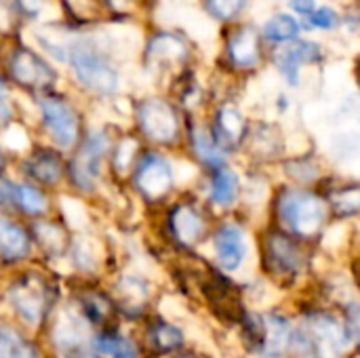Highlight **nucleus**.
Wrapping results in <instances>:
<instances>
[{"label":"nucleus","instance_id":"ddd939ff","mask_svg":"<svg viewBox=\"0 0 360 358\" xmlns=\"http://www.w3.org/2000/svg\"><path fill=\"white\" fill-rule=\"evenodd\" d=\"M70 63L82 87L97 95H114L118 91L120 78L116 70L91 46H74L70 51Z\"/></svg>","mask_w":360,"mask_h":358},{"label":"nucleus","instance_id":"f257e3e1","mask_svg":"<svg viewBox=\"0 0 360 358\" xmlns=\"http://www.w3.org/2000/svg\"><path fill=\"white\" fill-rule=\"evenodd\" d=\"M333 260L287 232L262 224L255 228V268L281 300L291 302L308 293L319 272Z\"/></svg>","mask_w":360,"mask_h":358},{"label":"nucleus","instance_id":"aec40b11","mask_svg":"<svg viewBox=\"0 0 360 358\" xmlns=\"http://www.w3.org/2000/svg\"><path fill=\"white\" fill-rule=\"evenodd\" d=\"M11 78L30 91H44L55 82V70L27 46H15L8 57Z\"/></svg>","mask_w":360,"mask_h":358},{"label":"nucleus","instance_id":"72a5a7b5","mask_svg":"<svg viewBox=\"0 0 360 358\" xmlns=\"http://www.w3.org/2000/svg\"><path fill=\"white\" fill-rule=\"evenodd\" d=\"M137 141L131 139V137H124L118 146H116V152H114V169L116 173L124 175L129 171H133V167L137 165Z\"/></svg>","mask_w":360,"mask_h":358},{"label":"nucleus","instance_id":"9b49d317","mask_svg":"<svg viewBox=\"0 0 360 358\" xmlns=\"http://www.w3.org/2000/svg\"><path fill=\"white\" fill-rule=\"evenodd\" d=\"M333 226L360 228V175L335 169V173L321 188Z\"/></svg>","mask_w":360,"mask_h":358},{"label":"nucleus","instance_id":"c85d7f7f","mask_svg":"<svg viewBox=\"0 0 360 358\" xmlns=\"http://www.w3.org/2000/svg\"><path fill=\"white\" fill-rule=\"evenodd\" d=\"M93 352L99 358H137L135 348L129 340L116 333H101L93 340Z\"/></svg>","mask_w":360,"mask_h":358},{"label":"nucleus","instance_id":"c9c22d12","mask_svg":"<svg viewBox=\"0 0 360 358\" xmlns=\"http://www.w3.org/2000/svg\"><path fill=\"white\" fill-rule=\"evenodd\" d=\"M19 0H0V32H11L19 21Z\"/></svg>","mask_w":360,"mask_h":358},{"label":"nucleus","instance_id":"393cba45","mask_svg":"<svg viewBox=\"0 0 360 358\" xmlns=\"http://www.w3.org/2000/svg\"><path fill=\"white\" fill-rule=\"evenodd\" d=\"M32 238L23 226L0 215V260L21 262L30 255Z\"/></svg>","mask_w":360,"mask_h":358},{"label":"nucleus","instance_id":"cd10ccee","mask_svg":"<svg viewBox=\"0 0 360 358\" xmlns=\"http://www.w3.org/2000/svg\"><path fill=\"white\" fill-rule=\"evenodd\" d=\"M0 358H40L36 346L11 327H0Z\"/></svg>","mask_w":360,"mask_h":358},{"label":"nucleus","instance_id":"4c0bfd02","mask_svg":"<svg viewBox=\"0 0 360 358\" xmlns=\"http://www.w3.org/2000/svg\"><path fill=\"white\" fill-rule=\"evenodd\" d=\"M15 190H17L15 184L6 181V179H0V207L15 205Z\"/></svg>","mask_w":360,"mask_h":358},{"label":"nucleus","instance_id":"c03bdc74","mask_svg":"<svg viewBox=\"0 0 360 358\" xmlns=\"http://www.w3.org/2000/svg\"><path fill=\"white\" fill-rule=\"evenodd\" d=\"M6 95V82H4V78H2V74H0V99Z\"/></svg>","mask_w":360,"mask_h":358},{"label":"nucleus","instance_id":"412c9836","mask_svg":"<svg viewBox=\"0 0 360 358\" xmlns=\"http://www.w3.org/2000/svg\"><path fill=\"white\" fill-rule=\"evenodd\" d=\"M274 61H276V68H278L281 76L285 78V82L289 87H297L302 68L312 65V63H321L323 61V51H321V46L316 42L295 40L293 44L283 46L276 53Z\"/></svg>","mask_w":360,"mask_h":358},{"label":"nucleus","instance_id":"a878e982","mask_svg":"<svg viewBox=\"0 0 360 358\" xmlns=\"http://www.w3.org/2000/svg\"><path fill=\"white\" fill-rule=\"evenodd\" d=\"M25 173L44 186H55L63 177V160L53 150H36L23 162Z\"/></svg>","mask_w":360,"mask_h":358},{"label":"nucleus","instance_id":"7c9ffc66","mask_svg":"<svg viewBox=\"0 0 360 358\" xmlns=\"http://www.w3.org/2000/svg\"><path fill=\"white\" fill-rule=\"evenodd\" d=\"M15 205H17L23 213H27V215H32V217L44 215V213L49 211V200H46V196L42 194V190H38V188H34V186H30V184L17 186V190H15Z\"/></svg>","mask_w":360,"mask_h":358},{"label":"nucleus","instance_id":"9d476101","mask_svg":"<svg viewBox=\"0 0 360 358\" xmlns=\"http://www.w3.org/2000/svg\"><path fill=\"white\" fill-rule=\"evenodd\" d=\"M137 124L146 139L162 148L184 141V122L177 108L162 97H148L137 106Z\"/></svg>","mask_w":360,"mask_h":358},{"label":"nucleus","instance_id":"37998d69","mask_svg":"<svg viewBox=\"0 0 360 358\" xmlns=\"http://www.w3.org/2000/svg\"><path fill=\"white\" fill-rule=\"evenodd\" d=\"M8 116H11L8 108L0 101V124H2V122H6V120H8Z\"/></svg>","mask_w":360,"mask_h":358},{"label":"nucleus","instance_id":"49530a36","mask_svg":"<svg viewBox=\"0 0 360 358\" xmlns=\"http://www.w3.org/2000/svg\"><path fill=\"white\" fill-rule=\"evenodd\" d=\"M2 162H4V156H2V150H0V167H2Z\"/></svg>","mask_w":360,"mask_h":358},{"label":"nucleus","instance_id":"2f4dec72","mask_svg":"<svg viewBox=\"0 0 360 358\" xmlns=\"http://www.w3.org/2000/svg\"><path fill=\"white\" fill-rule=\"evenodd\" d=\"M354 293L360 298V228L359 230H352V238L348 243V249L346 253L342 255L340 260Z\"/></svg>","mask_w":360,"mask_h":358},{"label":"nucleus","instance_id":"0eeeda50","mask_svg":"<svg viewBox=\"0 0 360 358\" xmlns=\"http://www.w3.org/2000/svg\"><path fill=\"white\" fill-rule=\"evenodd\" d=\"M289 137L283 129V124L274 120H253L247 141L243 146V152L238 156L240 165L257 167L266 171H276V167L283 162V158L291 152Z\"/></svg>","mask_w":360,"mask_h":358},{"label":"nucleus","instance_id":"dca6fc26","mask_svg":"<svg viewBox=\"0 0 360 358\" xmlns=\"http://www.w3.org/2000/svg\"><path fill=\"white\" fill-rule=\"evenodd\" d=\"M8 302L25 325H40L49 312V285L42 276L27 272L11 285Z\"/></svg>","mask_w":360,"mask_h":358},{"label":"nucleus","instance_id":"6e6552de","mask_svg":"<svg viewBox=\"0 0 360 358\" xmlns=\"http://www.w3.org/2000/svg\"><path fill=\"white\" fill-rule=\"evenodd\" d=\"M202 190L198 198L215 217H228L240 213L243 203V165L238 160L228 162L215 171L200 173Z\"/></svg>","mask_w":360,"mask_h":358},{"label":"nucleus","instance_id":"f8f14e48","mask_svg":"<svg viewBox=\"0 0 360 358\" xmlns=\"http://www.w3.org/2000/svg\"><path fill=\"white\" fill-rule=\"evenodd\" d=\"M133 184L148 203H162L177 188L175 165L160 152H148L135 165Z\"/></svg>","mask_w":360,"mask_h":358},{"label":"nucleus","instance_id":"f3484780","mask_svg":"<svg viewBox=\"0 0 360 358\" xmlns=\"http://www.w3.org/2000/svg\"><path fill=\"white\" fill-rule=\"evenodd\" d=\"M40 114L51 139L59 148L70 150L80 141V118L70 101L59 95H46L40 99Z\"/></svg>","mask_w":360,"mask_h":358},{"label":"nucleus","instance_id":"58836bf2","mask_svg":"<svg viewBox=\"0 0 360 358\" xmlns=\"http://www.w3.org/2000/svg\"><path fill=\"white\" fill-rule=\"evenodd\" d=\"M289 4H291V8L295 11V13H300V15H312L314 13V0H289Z\"/></svg>","mask_w":360,"mask_h":358},{"label":"nucleus","instance_id":"7ed1b4c3","mask_svg":"<svg viewBox=\"0 0 360 358\" xmlns=\"http://www.w3.org/2000/svg\"><path fill=\"white\" fill-rule=\"evenodd\" d=\"M289 236L321 249L333 230L329 207L325 196L316 188H300L291 184L276 181L266 222Z\"/></svg>","mask_w":360,"mask_h":358},{"label":"nucleus","instance_id":"423d86ee","mask_svg":"<svg viewBox=\"0 0 360 358\" xmlns=\"http://www.w3.org/2000/svg\"><path fill=\"white\" fill-rule=\"evenodd\" d=\"M215 219L198 196H184L169 207L167 234L179 251L196 255L198 249L207 247Z\"/></svg>","mask_w":360,"mask_h":358},{"label":"nucleus","instance_id":"4be33fe9","mask_svg":"<svg viewBox=\"0 0 360 358\" xmlns=\"http://www.w3.org/2000/svg\"><path fill=\"white\" fill-rule=\"evenodd\" d=\"M228 61L236 70H253L262 61V40L255 27L245 25L228 38Z\"/></svg>","mask_w":360,"mask_h":358},{"label":"nucleus","instance_id":"a18cd8bd","mask_svg":"<svg viewBox=\"0 0 360 358\" xmlns=\"http://www.w3.org/2000/svg\"><path fill=\"white\" fill-rule=\"evenodd\" d=\"M356 76H359V82H360V61H359V65H356Z\"/></svg>","mask_w":360,"mask_h":358},{"label":"nucleus","instance_id":"c756f323","mask_svg":"<svg viewBox=\"0 0 360 358\" xmlns=\"http://www.w3.org/2000/svg\"><path fill=\"white\" fill-rule=\"evenodd\" d=\"M300 34V23L291 15H274L264 25V38L276 44L283 42H295Z\"/></svg>","mask_w":360,"mask_h":358},{"label":"nucleus","instance_id":"2eb2a0df","mask_svg":"<svg viewBox=\"0 0 360 358\" xmlns=\"http://www.w3.org/2000/svg\"><path fill=\"white\" fill-rule=\"evenodd\" d=\"M110 152V139L108 133L103 131H95L91 133L78 148V152L74 154L68 173L70 179L74 184V188L82 190V192H91L101 175V162Z\"/></svg>","mask_w":360,"mask_h":358},{"label":"nucleus","instance_id":"4468645a","mask_svg":"<svg viewBox=\"0 0 360 358\" xmlns=\"http://www.w3.org/2000/svg\"><path fill=\"white\" fill-rule=\"evenodd\" d=\"M251 118L243 112V108L234 101H224L215 108L211 120L207 122L215 141L226 150V154L234 160H238L243 146L247 141Z\"/></svg>","mask_w":360,"mask_h":358},{"label":"nucleus","instance_id":"39448f33","mask_svg":"<svg viewBox=\"0 0 360 358\" xmlns=\"http://www.w3.org/2000/svg\"><path fill=\"white\" fill-rule=\"evenodd\" d=\"M255 228L240 213L217 217L207 243V262L238 281L249 276L255 268Z\"/></svg>","mask_w":360,"mask_h":358},{"label":"nucleus","instance_id":"a211bd4d","mask_svg":"<svg viewBox=\"0 0 360 358\" xmlns=\"http://www.w3.org/2000/svg\"><path fill=\"white\" fill-rule=\"evenodd\" d=\"M243 203H240V215L249 219L253 226H262L266 222L268 205L276 186V175L266 169L247 167L243 165Z\"/></svg>","mask_w":360,"mask_h":358},{"label":"nucleus","instance_id":"5701e85b","mask_svg":"<svg viewBox=\"0 0 360 358\" xmlns=\"http://www.w3.org/2000/svg\"><path fill=\"white\" fill-rule=\"evenodd\" d=\"M148 344L160 357H171L188 348V333L173 321L158 319L148 329Z\"/></svg>","mask_w":360,"mask_h":358},{"label":"nucleus","instance_id":"ea45409f","mask_svg":"<svg viewBox=\"0 0 360 358\" xmlns=\"http://www.w3.org/2000/svg\"><path fill=\"white\" fill-rule=\"evenodd\" d=\"M160 358H209L207 354H202V352H196V350H190V348H186V350H181V352H177V354H171V357H160Z\"/></svg>","mask_w":360,"mask_h":358},{"label":"nucleus","instance_id":"20e7f679","mask_svg":"<svg viewBox=\"0 0 360 358\" xmlns=\"http://www.w3.org/2000/svg\"><path fill=\"white\" fill-rule=\"evenodd\" d=\"M232 333L247 358H293L295 312L289 302L247 306Z\"/></svg>","mask_w":360,"mask_h":358},{"label":"nucleus","instance_id":"bb28decb","mask_svg":"<svg viewBox=\"0 0 360 358\" xmlns=\"http://www.w3.org/2000/svg\"><path fill=\"white\" fill-rule=\"evenodd\" d=\"M34 238L40 245L42 251H46L51 257L65 255L70 247L68 230L57 222H36L34 224Z\"/></svg>","mask_w":360,"mask_h":358},{"label":"nucleus","instance_id":"f03ea898","mask_svg":"<svg viewBox=\"0 0 360 358\" xmlns=\"http://www.w3.org/2000/svg\"><path fill=\"white\" fill-rule=\"evenodd\" d=\"M289 304L295 312L293 358H354L350 331L338 306L310 293Z\"/></svg>","mask_w":360,"mask_h":358},{"label":"nucleus","instance_id":"473e14b6","mask_svg":"<svg viewBox=\"0 0 360 358\" xmlns=\"http://www.w3.org/2000/svg\"><path fill=\"white\" fill-rule=\"evenodd\" d=\"M340 312L348 325L350 331V340H352V348H354V358H360V298L352 295L348 298L342 306Z\"/></svg>","mask_w":360,"mask_h":358},{"label":"nucleus","instance_id":"e433bc0d","mask_svg":"<svg viewBox=\"0 0 360 358\" xmlns=\"http://www.w3.org/2000/svg\"><path fill=\"white\" fill-rule=\"evenodd\" d=\"M308 21H310V25H314V27L329 30V27H335V25H338L340 17H338V13H335L333 8H319V11H314V13L310 15Z\"/></svg>","mask_w":360,"mask_h":358},{"label":"nucleus","instance_id":"a19ab883","mask_svg":"<svg viewBox=\"0 0 360 358\" xmlns=\"http://www.w3.org/2000/svg\"><path fill=\"white\" fill-rule=\"evenodd\" d=\"M105 2H108V6H110V8H114V11H118V8H120V11H122L131 0H105Z\"/></svg>","mask_w":360,"mask_h":358},{"label":"nucleus","instance_id":"6ab92c4d","mask_svg":"<svg viewBox=\"0 0 360 358\" xmlns=\"http://www.w3.org/2000/svg\"><path fill=\"white\" fill-rule=\"evenodd\" d=\"M186 143L198 173H209L228 162H234V158L226 154V150L215 141L209 124L202 120H190L186 124Z\"/></svg>","mask_w":360,"mask_h":358},{"label":"nucleus","instance_id":"1a4fd4ad","mask_svg":"<svg viewBox=\"0 0 360 358\" xmlns=\"http://www.w3.org/2000/svg\"><path fill=\"white\" fill-rule=\"evenodd\" d=\"M335 173L331 158L319 150L314 143L304 148H291V152L276 167L274 175L283 184L300 186V188H316L321 190L325 181Z\"/></svg>","mask_w":360,"mask_h":358},{"label":"nucleus","instance_id":"79ce46f5","mask_svg":"<svg viewBox=\"0 0 360 358\" xmlns=\"http://www.w3.org/2000/svg\"><path fill=\"white\" fill-rule=\"evenodd\" d=\"M287 108H289V101H287V97H281V99H276V110L283 114V112H287Z\"/></svg>","mask_w":360,"mask_h":358},{"label":"nucleus","instance_id":"b1692460","mask_svg":"<svg viewBox=\"0 0 360 358\" xmlns=\"http://www.w3.org/2000/svg\"><path fill=\"white\" fill-rule=\"evenodd\" d=\"M188 59V42L175 34H156L148 44V61L154 68H175Z\"/></svg>","mask_w":360,"mask_h":358},{"label":"nucleus","instance_id":"f704fd0d","mask_svg":"<svg viewBox=\"0 0 360 358\" xmlns=\"http://www.w3.org/2000/svg\"><path fill=\"white\" fill-rule=\"evenodd\" d=\"M245 4H247V0H205L207 11L219 21L234 19L236 15H240Z\"/></svg>","mask_w":360,"mask_h":358}]
</instances>
